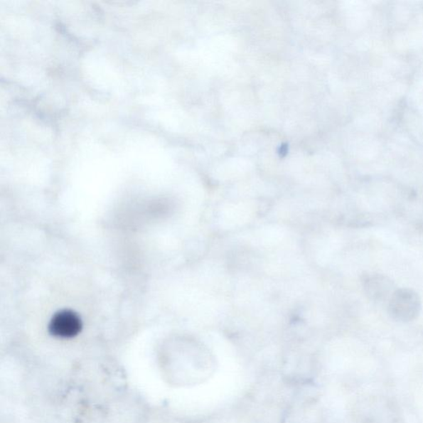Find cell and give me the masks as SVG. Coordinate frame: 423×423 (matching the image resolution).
<instances>
[{"instance_id":"6da1fadb","label":"cell","mask_w":423,"mask_h":423,"mask_svg":"<svg viewBox=\"0 0 423 423\" xmlns=\"http://www.w3.org/2000/svg\"><path fill=\"white\" fill-rule=\"evenodd\" d=\"M421 310L419 294L409 289H396L388 302V313L397 322H410L416 319Z\"/></svg>"},{"instance_id":"7a4b0ae2","label":"cell","mask_w":423,"mask_h":423,"mask_svg":"<svg viewBox=\"0 0 423 423\" xmlns=\"http://www.w3.org/2000/svg\"><path fill=\"white\" fill-rule=\"evenodd\" d=\"M49 333L60 338H73L82 329L80 316L73 310H60L55 314L49 323Z\"/></svg>"},{"instance_id":"3957f363","label":"cell","mask_w":423,"mask_h":423,"mask_svg":"<svg viewBox=\"0 0 423 423\" xmlns=\"http://www.w3.org/2000/svg\"><path fill=\"white\" fill-rule=\"evenodd\" d=\"M365 287L370 299L376 302L387 301V304L397 289L389 279L381 274L370 275L365 280Z\"/></svg>"}]
</instances>
